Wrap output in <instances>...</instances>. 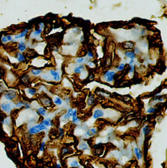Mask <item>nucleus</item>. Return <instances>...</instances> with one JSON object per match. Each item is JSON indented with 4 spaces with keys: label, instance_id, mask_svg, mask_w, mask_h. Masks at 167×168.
<instances>
[{
    "label": "nucleus",
    "instance_id": "5",
    "mask_svg": "<svg viewBox=\"0 0 167 168\" xmlns=\"http://www.w3.org/2000/svg\"><path fill=\"white\" fill-rule=\"evenodd\" d=\"M97 133V129L96 128H92L89 129L88 130H87L84 135H83V138H89L94 135H95Z\"/></svg>",
    "mask_w": 167,
    "mask_h": 168
},
{
    "label": "nucleus",
    "instance_id": "35",
    "mask_svg": "<svg viewBox=\"0 0 167 168\" xmlns=\"http://www.w3.org/2000/svg\"><path fill=\"white\" fill-rule=\"evenodd\" d=\"M134 70V65L133 64L130 65V70L129 71V73L130 74H132L133 73Z\"/></svg>",
    "mask_w": 167,
    "mask_h": 168
},
{
    "label": "nucleus",
    "instance_id": "20",
    "mask_svg": "<svg viewBox=\"0 0 167 168\" xmlns=\"http://www.w3.org/2000/svg\"><path fill=\"white\" fill-rule=\"evenodd\" d=\"M16 58H17V60L19 62H22V61H24L25 60V57H24V55H23V54H22L20 52H18L17 54Z\"/></svg>",
    "mask_w": 167,
    "mask_h": 168
},
{
    "label": "nucleus",
    "instance_id": "30",
    "mask_svg": "<svg viewBox=\"0 0 167 168\" xmlns=\"http://www.w3.org/2000/svg\"><path fill=\"white\" fill-rule=\"evenodd\" d=\"M2 123L3 124L5 125H9L10 124V120L9 119V118H7L6 119H5V120H4V121L2 122Z\"/></svg>",
    "mask_w": 167,
    "mask_h": 168
},
{
    "label": "nucleus",
    "instance_id": "48",
    "mask_svg": "<svg viewBox=\"0 0 167 168\" xmlns=\"http://www.w3.org/2000/svg\"><path fill=\"white\" fill-rule=\"evenodd\" d=\"M93 78V77H92V76H91V77H90V79H93V78Z\"/></svg>",
    "mask_w": 167,
    "mask_h": 168
},
{
    "label": "nucleus",
    "instance_id": "7",
    "mask_svg": "<svg viewBox=\"0 0 167 168\" xmlns=\"http://www.w3.org/2000/svg\"><path fill=\"white\" fill-rule=\"evenodd\" d=\"M104 115V112L101 109H96L94 111L93 115V118L94 119H97L100 118H102L103 117Z\"/></svg>",
    "mask_w": 167,
    "mask_h": 168
},
{
    "label": "nucleus",
    "instance_id": "45",
    "mask_svg": "<svg viewBox=\"0 0 167 168\" xmlns=\"http://www.w3.org/2000/svg\"><path fill=\"white\" fill-rule=\"evenodd\" d=\"M145 31H144V30H142V31H141V34H142V35H143L144 33H145Z\"/></svg>",
    "mask_w": 167,
    "mask_h": 168
},
{
    "label": "nucleus",
    "instance_id": "15",
    "mask_svg": "<svg viewBox=\"0 0 167 168\" xmlns=\"http://www.w3.org/2000/svg\"><path fill=\"white\" fill-rule=\"evenodd\" d=\"M151 131H152L151 129L149 127L148 125H145L142 129V132L144 136H145L146 135L150 134Z\"/></svg>",
    "mask_w": 167,
    "mask_h": 168
},
{
    "label": "nucleus",
    "instance_id": "4",
    "mask_svg": "<svg viewBox=\"0 0 167 168\" xmlns=\"http://www.w3.org/2000/svg\"><path fill=\"white\" fill-rule=\"evenodd\" d=\"M115 74V72L114 71H107L104 76L105 80L107 82H112L114 80V77Z\"/></svg>",
    "mask_w": 167,
    "mask_h": 168
},
{
    "label": "nucleus",
    "instance_id": "14",
    "mask_svg": "<svg viewBox=\"0 0 167 168\" xmlns=\"http://www.w3.org/2000/svg\"><path fill=\"white\" fill-rule=\"evenodd\" d=\"M29 29H25L22 32L19 34L15 35L14 36V39H18L19 38H22L26 36V35L28 32Z\"/></svg>",
    "mask_w": 167,
    "mask_h": 168
},
{
    "label": "nucleus",
    "instance_id": "28",
    "mask_svg": "<svg viewBox=\"0 0 167 168\" xmlns=\"http://www.w3.org/2000/svg\"><path fill=\"white\" fill-rule=\"evenodd\" d=\"M156 110V108L154 107H150L149 108L147 111V113L148 114H151L153 113L154 112H155V111Z\"/></svg>",
    "mask_w": 167,
    "mask_h": 168
},
{
    "label": "nucleus",
    "instance_id": "9",
    "mask_svg": "<svg viewBox=\"0 0 167 168\" xmlns=\"http://www.w3.org/2000/svg\"><path fill=\"white\" fill-rule=\"evenodd\" d=\"M134 154H135L137 159L138 160H140L141 159H142V158L143 157V155H142V153L141 150L138 147H134Z\"/></svg>",
    "mask_w": 167,
    "mask_h": 168
},
{
    "label": "nucleus",
    "instance_id": "40",
    "mask_svg": "<svg viewBox=\"0 0 167 168\" xmlns=\"http://www.w3.org/2000/svg\"><path fill=\"white\" fill-rule=\"evenodd\" d=\"M87 55H88V56L89 57H90V58H92V57H94V55H93V53L91 52H88Z\"/></svg>",
    "mask_w": 167,
    "mask_h": 168
},
{
    "label": "nucleus",
    "instance_id": "3",
    "mask_svg": "<svg viewBox=\"0 0 167 168\" xmlns=\"http://www.w3.org/2000/svg\"><path fill=\"white\" fill-rule=\"evenodd\" d=\"M16 92L14 90H9L4 95V98L8 101H12L16 97Z\"/></svg>",
    "mask_w": 167,
    "mask_h": 168
},
{
    "label": "nucleus",
    "instance_id": "47",
    "mask_svg": "<svg viewBox=\"0 0 167 168\" xmlns=\"http://www.w3.org/2000/svg\"><path fill=\"white\" fill-rule=\"evenodd\" d=\"M61 167V165L60 164H57V167H56V168H60Z\"/></svg>",
    "mask_w": 167,
    "mask_h": 168
},
{
    "label": "nucleus",
    "instance_id": "16",
    "mask_svg": "<svg viewBox=\"0 0 167 168\" xmlns=\"http://www.w3.org/2000/svg\"><path fill=\"white\" fill-rule=\"evenodd\" d=\"M18 48L19 50L20 51V52H23L26 50V44L24 43V42H20L18 45Z\"/></svg>",
    "mask_w": 167,
    "mask_h": 168
},
{
    "label": "nucleus",
    "instance_id": "32",
    "mask_svg": "<svg viewBox=\"0 0 167 168\" xmlns=\"http://www.w3.org/2000/svg\"><path fill=\"white\" fill-rule=\"evenodd\" d=\"M81 70L79 68V67H76L74 70V72L76 74H80L81 73Z\"/></svg>",
    "mask_w": 167,
    "mask_h": 168
},
{
    "label": "nucleus",
    "instance_id": "10",
    "mask_svg": "<svg viewBox=\"0 0 167 168\" xmlns=\"http://www.w3.org/2000/svg\"><path fill=\"white\" fill-rule=\"evenodd\" d=\"M78 148L80 150L86 151L89 149V147L86 142H85L84 140H81L78 146Z\"/></svg>",
    "mask_w": 167,
    "mask_h": 168
},
{
    "label": "nucleus",
    "instance_id": "38",
    "mask_svg": "<svg viewBox=\"0 0 167 168\" xmlns=\"http://www.w3.org/2000/svg\"><path fill=\"white\" fill-rule=\"evenodd\" d=\"M45 146V143L44 142L42 143V145L40 148V152H43L44 151Z\"/></svg>",
    "mask_w": 167,
    "mask_h": 168
},
{
    "label": "nucleus",
    "instance_id": "43",
    "mask_svg": "<svg viewBox=\"0 0 167 168\" xmlns=\"http://www.w3.org/2000/svg\"><path fill=\"white\" fill-rule=\"evenodd\" d=\"M39 26L40 27V28L42 29L44 27V24L43 23H39Z\"/></svg>",
    "mask_w": 167,
    "mask_h": 168
},
{
    "label": "nucleus",
    "instance_id": "21",
    "mask_svg": "<svg viewBox=\"0 0 167 168\" xmlns=\"http://www.w3.org/2000/svg\"><path fill=\"white\" fill-rule=\"evenodd\" d=\"M42 70L40 69H32L31 70V72L32 74L34 76H38L41 74Z\"/></svg>",
    "mask_w": 167,
    "mask_h": 168
},
{
    "label": "nucleus",
    "instance_id": "27",
    "mask_svg": "<svg viewBox=\"0 0 167 168\" xmlns=\"http://www.w3.org/2000/svg\"><path fill=\"white\" fill-rule=\"evenodd\" d=\"M125 46L126 48H128V49H131V48H132L133 47V44L132 43H130V42H127L126 43L125 45Z\"/></svg>",
    "mask_w": 167,
    "mask_h": 168
},
{
    "label": "nucleus",
    "instance_id": "19",
    "mask_svg": "<svg viewBox=\"0 0 167 168\" xmlns=\"http://www.w3.org/2000/svg\"><path fill=\"white\" fill-rule=\"evenodd\" d=\"M39 114L43 116H45L47 114V111L43 107H40L37 109Z\"/></svg>",
    "mask_w": 167,
    "mask_h": 168
},
{
    "label": "nucleus",
    "instance_id": "22",
    "mask_svg": "<svg viewBox=\"0 0 167 168\" xmlns=\"http://www.w3.org/2000/svg\"><path fill=\"white\" fill-rule=\"evenodd\" d=\"M94 100H95V97L93 95L91 96L87 100V104L88 105L90 106L91 105H92L94 103Z\"/></svg>",
    "mask_w": 167,
    "mask_h": 168
},
{
    "label": "nucleus",
    "instance_id": "42",
    "mask_svg": "<svg viewBox=\"0 0 167 168\" xmlns=\"http://www.w3.org/2000/svg\"><path fill=\"white\" fill-rule=\"evenodd\" d=\"M73 31L74 33H77L78 31V28L77 27H76V28H74L73 29Z\"/></svg>",
    "mask_w": 167,
    "mask_h": 168
},
{
    "label": "nucleus",
    "instance_id": "39",
    "mask_svg": "<svg viewBox=\"0 0 167 168\" xmlns=\"http://www.w3.org/2000/svg\"><path fill=\"white\" fill-rule=\"evenodd\" d=\"M134 52H135V54H139L140 52V50H139L138 48H137V47L135 48V51H134Z\"/></svg>",
    "mask_w": 167,
    "mask_h": 168
},
{
    "label": "nucleus",
    "instance_id": "33",
    "mask_svg": "<svg viewBox=\"0 0 167 168\" xmlns=\"http://www.w3.org/2000/svg\"><path fill=\"white\" fill-rule=\"evenodd\" d=\"M125 68V64H121L120 65H119V66L118 67L117 69L118 71H122L124 70Z\"/></svg>",
    "mask_w": 167,
    "mask_h": 168
},
{
    "label": "nucleus",
    "instance_id": "24",
    "mask_svg": "<svg viewBox=\"0 0 167 168\" xmlns=\"http://www.w3.org/2000/svg\"><path fill=\"white\" fill-rule=\"evenodd\" d=\"M42 31V29L41 28H38L37 30H35L33 32V35L34 37H37L38 36H39L40 35V34L41 33Z\"/></svg>",
    "mask_w": 167,
    "mask_h": 168
},
{
    "label": "nucleus",
    "instance_id": "2",
    "mask_svg": "<svg viewBox=\"0 0 167 168\" xmlns=\"http://www.w3.org/2000/svg\"><path fill=\"white\" fill-rule=\"evenodd\" d=\"M1 109L4 112L9 114L13 108L15 107V105L11 103H3L0 104Z\"/></svg>",
    "mask_w": 167,
    "mask_h": 168
},
{
    "label": "nucleus",
    "instance_id": "34",
    "mask_svg": "<svg viewBox=\"0 0 167 168\" xmlns=\"http://www.w3.org/2000/svg\"><path fill=\"white\" fill-rule=\"evenodd\" d=\"M24 106H25V109L26 110V109H29L30 108V104L27 103H26L25 102V105H24Z\"/></svg>",
    "mask_w": 167,
    "mask_h": 168
},
{
    "label": "nucleus",
    "instance_id": "29",
    "mask_svg": "<svg viewBox=\"0 0 167 168\" xmlns=\"http://www.w3.org/2000/svg\"><path fill=\"white\" fill-rule=\"evenodd\" d=\"M43 103L45 105H49L51 103V101L49 99H45L43 100Z\"/></svg>",
    "mask_w": 167,
    "mask_h": 168
},
{
    "label": "nucleus",
    "instance_id": "1",
    "mask_svg": "<svg viewBox=\"0 0 167 168\" xmlns=\"http://www.w3.org/2000/svg\"><path fill=\"white\" fill-rule=\"evenodd\" d=\"M48 129L45 126H44L42 123L35 125L32 128H31L28 131V132L30 134H37L42 131L46 130Z\"/></svg>",
    "mask_w": 167,
    "mask_h": 168
},
{
    "label": "nucleus",
    "instance_id": "18",
    "mask_svg": "<svg viewBox=\"0 0 167 168\" xmlns=\"http://www.w3.org/2000/svg\"><path fill=\"white\" fill-rule=\"evenodd\" d=\"M53 103L57 105H61L62 104V100L58 97H56L53 99Z\"/></svg>",
    "mask_w": 167,
    "mask_h": 168
},
{
    "label": "nucleus",
    "instance_id": "44",
    "mask_svg": "<svg viewBox=\"0 0 167 168\" xmlns=\"http://www.w3.org/2000/svg\"><path fill=\"white\" fill-rule=\"evenodd\" d=\"M133 62H134V59H130V60L129 62V64L130 65L132 64L133 63Z\"/></svg>",
    "mask_w": 167,
    "mask_h": 168
},
{
    "label": "nucleus",
    "instance_id": "26",
    "mask_svg": "<svg viewBox=\"0 0 167 168\" xmlns=\"http://www.w3.org/2000/svg\"><path fill=\"white\" fill-rule=\"evenodd\" d=\"M25 102H18L17 103H16L15 104V107H17V108H21L23 106H24L25 105Z\"/></svg>",
    "mask_w": 167,
    "mask_h": 168
},
{
    "label": "nucleus",
    "instance_id": "6",
    "mask_svg": "<svg viewBox=\"0 0 167 168\" xmlns=\"http://www.w3.org/2000/svg\"><path fill=\"white\" fill-rule=\"evenodd\" d=\"M72 122L75 125H79L81 124L80 120L77 117V109H75L74 110L73 115H72Z\"/></svg>",
    "mask_w": 167,
    "mask_h": 168
},
{
    "label": "nucleus",
    "instance_id": "36",
    "mask_svg": "<svg viewBox=\"0 0 167 168\" xmlns=\"http://www.w3.org/2000/svg\"><path fill=\"white\" fill-rule=\"evenodd\" d=\"M84 60V58L83 57H80V58H78L77 59V63H82Z\"/></svg>",
    "mask_w": 167,
    "mask_h": 168
},
{
    "label": "nucleus",
    "instance_id": "8",
    "mask_svg": "<svg viewBox=\"0 0 167 168\" xmlns=\"http://www.w3.org/2000/svg\"><path fill=\"white\" fill-rule=\"evenodd\" d=\"M50 74L52 76L53 80L55 81H59L60 80V76L59 73L53 70H50Z\"/></svg>",
    "mask_w": 167,
    "mask_h": 168
},
{
    "label": "nucleus",
    "instance_id": "25",
    "mask_svg": "<svg viewBox=\"0 0 167 168\" xmlns=\"http://www.w3.org/2000/svg\"><path fill=\"white\" fill-rule=\"evenodd\" d=\"M26 90H27V93L29 95H30L31 96H33L36 93V91L35 89H33L29 88V89H27Z\"/></svg>",
    "mask_w": 167,
    "mask_h": 168
},
{
    "label": "nucleus",
    "instance_id": "31",
    "mask_svg": "<svg viewBox=\"0 0 167 168\" xmlns=\"http://www.w3.org/2000/svg\"><path fill=\"white\" fill-rule=\"evenodd\" d=\"M59 137L60 138H62V137H63L64 133L63 131V129L62 128H60L59 129Z\"/></svg>",
    "mask_w": 167,
    "mask_h": 168
},
{
    "label": "nucleus",
    "instance_id": "13",
    "mask_svg": "<svg viewBox=\"0 0 167 168\" xmlns=\"http://www.w3.org/2000/svg\"><path fill=\"white\" fill-rule=\"evenodd\" d=\"M51 119L50 118H47L46 119L43 120L42 121V123L47 128H49V127H51L52 126V124L51 123Z\"/></svg>",
    "mask_w": 167,
    "mask_h": 168
},
{
    "label": "nucleus",
    "instance_id": "23",
    "mask_svg": "<svg viewBox=\"0 0 167 168\" xmlns=\"http://www.w3.org/2000/svg\"><path fill=\"white\" fill-rule=\"evenodd\" d=\"M70 166L71 167H77V168H80L78 162L76 160L72 161L70 163Z\"/></svg>",
    "mask_w": 167,
    "mask_h": 168
},
{
    "label": "nucleus",
    "instance_id": "11",
    "mask_svg": "<svg viewBox=\"0 0 167 168\" xmlns=\"http://www.w3.org/2000/svg\"><path fill=\"white\" fill-rule=\"evenodd\" d=\"M74 112V110L72 108H69L66 114H65L63 116V119L65 120H68V119H70L73 115Z\"/></svg>",
    "mask_w": 167,
    "mask_h": 168
},
{
    "label": "nucleus",
    "instance_id": "46",
    "mask_svg": "<svg viewBox=\"0 0 167 168\" xmlns=\"http://www.w3.org/2000/svg\"><path fill=\"white\" fill-rule=\"evenodd\" d=\"M83 40H84V39H83V36L82 35V36H81V37L80 38V41H81V42H82V41Z\"/></svg>",
    "mask_w": 167,
    "mask_h": 168
},
{
    "label": "nucleus",
    "instance_id": "41",
    "mask_svg": "<svg viewBox=\"0 0 167 168\" xmlns=\"http://www.w3.org/2000/svg\"><path fill=\"white\" fill-rule=\"evenodd\" d=\"M68 152H69L68 149H67V148H65V149H64L63 150V151H62V153H63V154L64 155V154H66V153H68Z\"/></svg>",
    "mask_w": 167,
    "mask_h": 168
},
{
    "label": "nucleus",
    "instance_id": "37",
    "mask_svg": "<svg viewBox=\"0 0 167 168\" xmlns=\"http://www.w3.org/2000/svg\"><path fill=\"white\" fill-rule=\"evenodd\" d=\"M87 65H88L89 67H91V68L94 67L95 66V63H94V62H91V61L88 62V63H87Z\"/></svg>",
    "mask_w": 167,
    "mask_h": 168
},
{
    "label": "nucleus",
    "instance_id": "12",
    "mask_svg": "<svg viewBox=\"0 0 167 168\" xmlns=\"http://www.w3.org/2000/svg\"><path fill=\"white\" fill-rule=\"evenodd\" d=\"M1 42L3 43H6L7 42H9V41H12V42H14L15 41V39H13L12 37L10 35H7V36H3L2 38H1Z\"/></svg>",
    "mask_w": 167,
    "mask_h": 168
},
{
    "label": "nucleus",
    "instance_id": "17",
    "mask_svg": "<svg viewBox=\"0 0 167 168\" xmlns=\"http://www.w3.org/2000/svg\"><path fill=\"white\" fill-rule=\"evenodd\" d=\"M125 55L128 58L130 59H134L135 57V54L134 52L130 51H127L125 53Z\"/></svg>",
    "mask_w": 167,
    "mask_h": 168
}]
</instances>
